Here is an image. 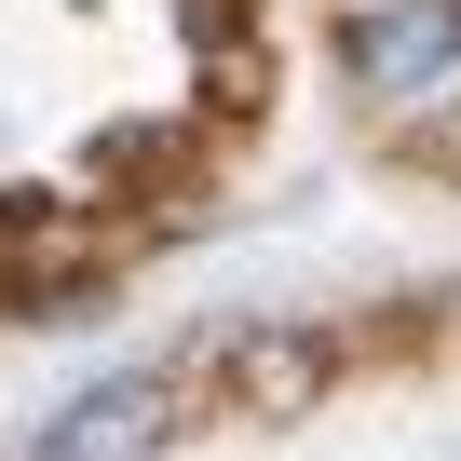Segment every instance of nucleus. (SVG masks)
<instances>
[{"label": "nucleus", "mask_w": 461, "mask_h": 461, "mask_svg": "<svg viewBox=\"0 0 461 461\" xmlns=\"http://www.w3.org/2000/svg\"><path fill=\"white\" fill-rule=\"evenodd\" d=\"M339 55L380 95H434V82H461V0H366Z\"/></svg>", "instance_id": "nucleus-1"}, {"label": "nucleus", "mask_w": 461, "mask_h": 461, "mask_svg": "<svg viewBox=\"0 0 461 461\" xmlns=\"http://www.w3.org/2000/svg\"><path fill=\"white\" fill-rule=\"evenodd\" d=\"M163 407H176L163 380H95V393L55 407L14 461H163Z\"/></svg>", "instance_id": "nucleus-2"}]
</instances>
